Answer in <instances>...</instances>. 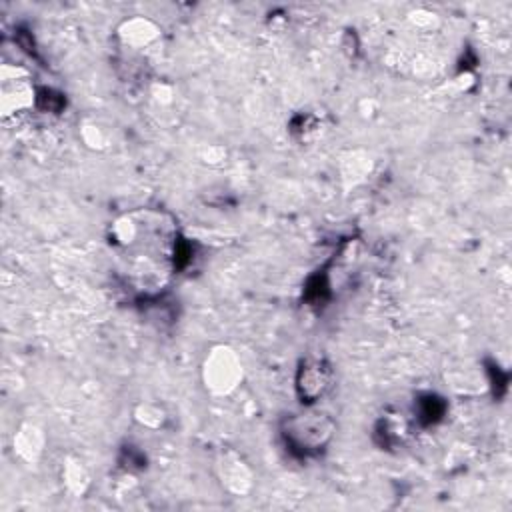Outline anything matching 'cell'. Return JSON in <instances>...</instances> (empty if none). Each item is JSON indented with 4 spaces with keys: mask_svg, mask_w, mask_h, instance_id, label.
I'll return each mask as SVG.
<instances>
[{
    "mask_svg": "<svg viewBox=\"0 0 512 512\" xmlns=\"http://www.w3.org/2000/svg\"><path fill=\"white\" fill-rule=\"evenodd\" d=\"M114 246L126 260V274L138 282L140 290H154L176 266L178 240L166 216L156 212H136L124 216L114 228Z\"/></svg>",
    "mask_w": 512,
    "mask_h": 512,
    "instance_id": "6da1fadb",
    "label": "cell"
},
{
    "mask_svg": "<svg viewBox=\"0 0 512 512\" xmlns=\"http://www.w3.org/2000/svg\"><path fill=\"white\" fill-rule=\"evenodd\" d=\"M334 434V424L326 414L308 412L290 416L282 426V436L290 450L308 456L322 450Z\"/></svg>",
    "mask_w": 512,
    "mask_h": 512,
    "instance_id": "7a4b0ae2",
    "label": "cell"
},
{
    "mask_svg": "<svg viewBox=\"0 0 512 512\" xmlns=\"http://www.w3.org/2000/svg\"><path fill=\"white\" fill-rule=\"evenodd\" d=\"M332 370L322 358H308L300 364L296 376V390L302 402H316L330 388Z\"/></svg>",
    "mask_w": 512,
    "mask_h": 512,
    "instance_id": "3957f363",
    "label": "cell"
}]
</instances>
